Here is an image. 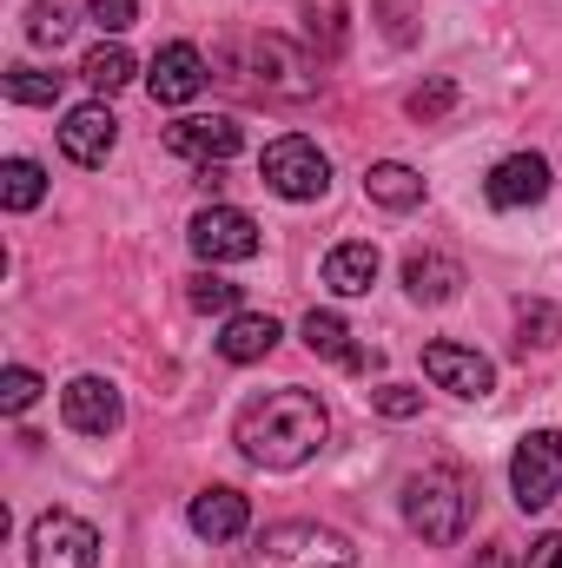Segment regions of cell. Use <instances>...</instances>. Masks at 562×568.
<instances>
[{
    "instance_id": "3",
    "label": "cell",
    "mask_w": 562,
    "mask_h": 568,
    "mask_svg": "<svg viewBox=\"0 0 562 568\" xmlns=\"http://www.w3.org/2000/svg\"><path fill=\"white\" fill-rule=\"evenodd\" d=\"M252 568H358V549L318 523H272L252 549Z\"/></svg>"
},
{
    "instance_id": "1",
    "label": "cell",
    "mask_w": 562,
    "mask_h": 568,
    "mask_svg": "<svg viewBox=\"0 0 562 568\" xmlns=\"http://www.w3.org/2000/svg\"><path fill=\"white\" fill-rule=\"evenodd\" d=\"M232 436H239L245 463H259V469H298V463H311V456L324 449L331 410L318 404V390L284 384V390L252 397V404L239 410V429H232Z\"/></svg>"
},
{
    "instance_id": "24",
    "label": "cell",
    "mask_w": 562,
    "mask_h": 568,
    "mask_svg": "<svg viewBox=\"0 0 562 568\" xmlns=\"http://www.w3.org/2000/svg\"><path fill=\"white\" fill-rule=\"evenodd\" d=\"M73 33V0H27V40L33 47H60Z\"/></svg>"
},
{
    "instance_id": "23",
    "label": "cell",
    "mask_w": 562,
    "mask_h": 568,
    "mask_svg": "<svg viewBox=\"0 0 562 568\" xmlns=\"http://www.w3.org/2000/svg\"><path fill=\"white\" fill-rule=\"evenodd\" d=\"M562 337V317L550 297H530V304H516V351L530 357V351H550Z\"/></svg>"
},
{
    "instance_id": "17",
    "label": "cell",
    "mask_w": 562,
    "mask_h": 568,
    "mask_svg": "<svg viewBox=\"0 0 562 568\" xmlns=\"http://www.w3.org/2000/svg\"><path fill=\"white\" fill-rule=\"evenodd\" d=\"M272 351H279V317H265V311L225 317V337H219V357H225V364H259V357H272Z\"/></svg>"
},
{
    "instance_id": "20",
    "label": "cell",
    "mask_w": 562,
    "mask_h": 568,
    "mask_svg": "<svg viewBox=\"0 0 562 568\" xmlns=\"http://www.w3.org/2000/svg\"><path fill=\"white\" fill-rule=\"evenodd\" d=\"M298 331H304V351H311V357H331V364H351V357H358V351H351V324H344L338 311H311Z\"/></svg>"
},
{
    "instance_id": "5",
    "label": "cell",
    "mask_w": 562,
    "mask_h": 568,
    "mask_svg": "<svg viewBox=\"0 0 562 568\" xmlns=\"http://www.w3.org/2000/svg\"><path fill=\"white\" fill-rule=\"evenodd\" d=\"M510 496L516 509H550L562 496V436L556 429H530L510 456Z\"/></svg>"
},
{
    "instance_id": "11",
    "label": "cell",
    "mask_w": 562,
    "mask_h": 568,
    "mask_svg": "<svg viewBox=\"0 0 562 568\" xmlns=\"http://www.w3.org/2000/svg\"><path fill=\"white\" fill-rule=\"evenodd\" d=\"M252 87L259 93H284V100H304V93H318V73H311V60L291 40L265 33V40H252Z\"/></svg>"
},
{
    "instance_id": "14",
    "label": "cell",
    "mask_w": 562,
    "mask_h": 568,
    "mask_svg": "<svg viewBox=\"0 0 562 568\" xmlns=\"http://www.w3.org/2000/svg\"><path fill=\"white\" fill-rule=\"evenodd\" d=\"M60 417H67V429H80V436H113L120 429V390L107 377H73L60 390Z\"/></svg>"
},
{
    "instance_id": "31",
    "label": "cell",
    "mask_w": 562,
    "mask_h": 568,
    "mask_svg": "<svg viewBox=\"0 0 562 568\" xmlns=\"http://www.w3.org/2000/svg\"><path fill=\"white\" fill-rule=\"evenodd\" d=\"M523 568H562V529H550L543 542H530V562Z\"/></svg>"
},
{
    "instance_id": "30",
    "label": "cell",
    "mask_w": 562,
    "mask_h": 568,
    "mask_svg": "<svg viewBox=\"0 0 562 568\" xmlns=\"http://www.w3.org/2000/svg\"><path fill=\"white\" fill-rule=\"evenodd\" d=\"M87 20H93L100 33H127V27L140 20V0H87Z\"/></svg>"
},
{
    "instance_id": "16",
    "label": "cell",
    "mask_w": 562,
    "mask_h": 568,
    "mask_svg": "<svg viewBox=\"0 0 562 568\" xmlns=\"http://www.w3.org/2000/svg\"><path fill=\"white\" fill-rule=\"evenodd\" d=\"M404 291H411L418 304H450V297L463 291V265H456L450 252H411V258H404Z\"/></svg>"
},
{
    "instance_id": "7",
    "label": "cell",
    "mask_w": 562,
    "mask_h": 568,
    "mask_svg": "<svg viewBox=\"0 0 562 568\" xmlns=\"http://www.w3.org/2000/svg\"><path fill=\"white\" fill-rule=\"evenodd\" d=\"M185 239H192V252L205 265H245V258H259V219L239 212V205H205L185 225Z\"/></svg>"
},
{
    "instance_id": "4",
    "label": "cell",
    "mask_w": 562,
    "mask_h": 568,
    "mask_svg": "<svg viewBox=\"0 0 562 568\" xmlns=\"http://www.w3.org/2000/svg\"><path fill=\"white\" fill-rule=\"evenodd\" d=\"M259 172H265V185H272L279 199H291V205H304V199H324V185H331V159L304 140V133H284V140L265 145Z\"/></svg>"
},
{
    "instance_id": "22",
    "label": "cell",
    "mask_w": 562,
    "mask_h": 568,
    "mask_svg": "<svg viewBox=\"0 0 562 568\" xmlns=\"http://www.w3.org/2000/svg\"><path fill=\"white\" fill-rule=\"evenodd\" d=\"M40 199H47V172L33 159H7L0 165V205L7 212H33Z\"/></svg>"
},
{
    "instance_id": "9",
    "label": "cell",
    "mask_w": 562,
    "mask_h": 568,
    "mask_svg": "<svg viewBox=\"0 0 562 568\" xmlns=\"http://www.w3.org/2000/svg\"><path fill=\"white\" fill-rule=\"evenodd\" d=\"M205 53L192 47V40H172V47H159L152 53V73H145V87H152V100L159 106H192L199 93H205Z\"/></svg>"
},
{
    "instance_id": "26",
    "label": "cell",
    "mask_w": 562,
    "mask_h": 568,
    "mask_svg": "<svg viewBox=\"0 0 562 568\" xmlns=\"http://www.w3.org/2000/svg\"><path fill=\"white\" fill-rule=\"evenodd\" d=\"M185 304H192V311H205V317H239V284L199 272V278L185 284Z\"/></svg>"
},
{
    "instance_id": "21",
    "label": "cell",
    "mask_w": 562,
    "mask_h": 568,
    "mask_svg": "<svg viewBox=\"0 0 562 568\" xmlns=\"http://www.w3.org/2000/svg\"><path fill=\"white\" fill-rule=\"evenodd\" d=\"M80 73H87V87H93V93H120V87H133V73H140V67H133V53H127L120 40H107V47H93V53H87V67H80Z\"/></svg>"
},
{
    "instance_id": "12",
    "label": "cell",
    "mask_w": 562,
    "mask_h": 568,
    "mask_svg": "<svg viewBox=\"0 0 562 568\" xmlns=\"http://www.w3.org/2000/svg\"><path fill=\"white\" fill-rule=\"evenodd\" d=\"M543 192H550V159H543V152H510V159H496L490 179H483V199H490L496 212H523V205H536Z\"/></svg>"
},
{
    "instance_id": "28",
    "label": "cell",
    "mask_w": 562,
    "mask_h": 568,
    "mask_svg": "<svg viewBox=\"0 0 562 568\" xmlns=\"http://www.w3.org/2000/svg\"><path fill=\"white\" fill-rule=\"evenodd\" d=\"M33 397H40V377H33L27 364H7V371H0V410H7V417H20Z\"/></svg>"
},
{
    "instance_id": "18",
    "label": "cell",
    "mask_w": 562,
    "mask_h": 568,
    "mask_svg": "<svg viewBox=\"0 0 562 568\" xmlns=\"http://www.w3.org/2000/svg\"><path fill=\"white\" fill-rule=\"evenodd\" d=\"M324 284H331L338 297H364V291L378 284V245H364V239L331 245V252H324Z\"/></svg>"
},
{
    "instance_id": "8",
    "label": "cell",
    "mask_w": 562,
    "mask_h": 568,
    "mask_svg": "<svg viewBox=\"0 0 562 568\" xmlns=\"http://www.w3.org/2000/svg\"><path fill=\"white\" fill-rule=\"evenodd\" d=\"M239 145H245V126L232 113H199V120L165 126V152L172 159H192V165H225Z\"/></svg>"
},
{
    "instance_id": "6",
    "label": "cell",
    "mask_w": 562,
    "mask_h": 568,
    "mask_svg": "<svg viewBox=\"0 0 562 568\" xmlns=\"http://www.w3.org/2000/svg\"><path fill=\"white\" fill-rule=\"evenodd\" d=\"M33 568H100V529L80 523L73 509H47L27 536Z\"/></svg>"
},
{
    "instance_id": "2",
    "label": "cell",
    "mask_w": 562,
    "mask_h": 568,
    "mask_svg": "<svg viewBox=\"0 0 562 568\" xmlns=\"http://www.w3.org/2000/svg\"><path fill=\"white\" fill-rule=\"evenodd\" d=\"M404 523L418 529L423 542H456L470 529V483L450 469V463H430L404 483Z\"/></svg>"
},
{
    "instance_id": "15",
    "label": "cell",
    "mask_w": 562,
    "mask_h": 568,
    "mask_svg": "<svg viewBox=\"0 0 562 568\" xmlns=\"http://www.w3.org/2000/svg\"><path fill=\"white\" fill-rule=\"evenodd\" d=\"M185 523H192V536H205V542H239V536L252 529V503H245L239 489L212 483V489H199V496H192Z\"/></svg>"
},
{
    "instance_id": "27",
    "label": "cell",
    "mask_w": 562,
    "mask_h": 568,
    "mask_svg": "<svg viewBox=\"0 0 562 568\" xmlns=\"http://www.w3.org/2000/svg\"><path fill=\"white\" fill-rule=\"evenodd\" d=\"M450 106H456V80H443V73H436V80H423L418 93L404 100V113H411L418 126H430V120H443Z\"/></svg>"
},
{
    "instance_id": "13",
    "label": "cell",
    "mask_w": 562,
    "mask_h": 568,
    "mask_svg": "<svg viewBox=\"0 0 562 568\" xmlns=\"http://www.w3.org/2000/svg\"><path fill=\"white\" fill-rule=\"evenodd\" d=\"M113 145H120V120L107 113V100H87V106H73V113L60 120V152H67L73 165H107Z\"/></svg>"
},
{
    "instance_id": "29",
    "label": "cell",
    "mask_w": 562,
    "mask_h": 568,
    "mask_svg": "<svg viewBox=\"0 0 562 568\" xmlns=\"http://www.w3.org/2000/svg\"><path fill=\"white\" fill-rule=\"evenodd\" d=\"M371 410L391 417V424H404V417L423 410V390H411V384H378V390H371Z\"/></svg>"
},
{
    "instance_id": "10",
    "label": "cell",
    "mask_w": 562,
    "mask_h": 568,
    "mask_svg": "<svg viewBox=\"0 0 562 568\" xmlns=\"http://www.w3.org/2000/svg\"><path fill=\"white\" fill-rule=\"evenodd\" d=\"M423 377L450 397H490L496 390V364L483 351H463V344H423Z\"/></svg>"
},
{
    "instance_id": "25",
    "label": "cell",
    "mask_w": 562,
    "mask_h": 568,
    "mask_svg": "<svg viewBox=\"0 0 562 568\" xmlns=\"http://www.w3.org/2000/svg\"><path fill=\"white\" fill-rule=\"evenodd\" d=\"M7 100L13 106H53L60 100V73H40V67H7Z\"/></svg>"
},
{
    "instance_id": "19",
    "label": "cell",
    "mask_w": 562,
    "mask_h": 568,
    "mask_svg": "<svg viewBox=\"0 0 562 568\" xmlns=\"http://www.w3.org/2000/svg\"><path fill=\"white\" fill-rule=\"evenodd\" d=\"M364 192H371L384 212H418L423 205V179L404 165V159H378V165H364Z\"/></svg>"
},
{
    "instance_id": "32",
    "label": "cell",
    "mask_w": 562,
    "mask_h": 568,
    "mask_svg": "<svg viewBox=\"0 0 562 568\" xmlns=\"http://www.w3.org/2000/svg\"><path fill=\"white\" fill-rule=\"evenodd\" d=\"M470 568H503V556H496V549H490V556H476V562Z\"/></svg>"
}]
</instances>
